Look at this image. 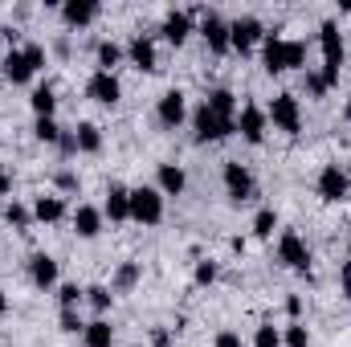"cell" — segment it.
Masks as SVG:
<instances>
[{
  "instance_id": "obj_11",
  "label": "cell",
  "mask_w": 351,
  "mask_h": 347,
  "mask_svg": "<svg viewBox=\"0 0 351 347\" xmlns=\"http://www.w3.org/2000/svg\"><path fill=\"white\" fill-rule=\"evenodd\" d=\"M265 131H269V119H265V106L258 102H245L241 110H237V135L245 139V143H265Z\"/></svg>"
},
{
  "instance_id": "obj_24",
  "label": "cell",
  "mask_w": 351,
  "mask_h": 347,
  "mask_svg": "<svg viewBox=\"0 0 351 347\" xmlns=\"http://www.w3.org/2000/svg\"><path fill=\"white\" fill-rule=\"evenodd\" d=\"M139 278H143V265L139 261H119V270L110 274V290L114 294H127V290L139 286Z\"/></svg>"
},
{
  "instance_id": "obj_6",
  "label": "cell",
  "mask_w": 351,
  "mask_h": 347,
  "mask_svg": "<svg viewBox=\"0 0 351 347\" xmlns=\"http://www.w3.org/2000/svg\"><path fill=\"white\" fill-rule=\"evenodd\" d=\"M278 261L286 265V270H294V274H306L311 278V246L294 233V229H282V237H278Z\"/></svg>"
},
{
  "instance_id": "obj_50",
  "label": "cell",
  "mask_w": 351,
  "mask_h": 347,
  "mask_svg": "<svg viewBox=\"0 0 351 347\" xmlns=\"http://www.w3.org/2000/svg\"><path fill=\"white\" fill-rule=\"evenodd\" d=\"M348 261H351V237H348Z\"/></svg>"
},
{
  "instance_id": "obj_28",
  "label": "cell",
  "mask_w": 351,
  "mask_h": 347,
  "mask_svg": "<svg viewBox=\"0 0 351 347\" xmlns=\"http://www.w3.org/2000/svg\"><path fill=\"white\" fill-rule=\"evenodd\" d=\"M29 106H33L37 119H53V110H58V94H53V86H37L33 94H29Z\"/></svg>"
},
{
  "instance_id": "obj_3",
  "label": "cell",
  "mask_w": 351,
  "mask_h": 347,
  "mask_svg": "<svg viewBox=\"0 0 351 347\" xmlns=\"http://www.w3.org/2000/svg\"><path fill=\"white\" fill-rule=\"evenodd\" d=\"M131 221L135 225H160L164 221V192L156 184H139L131 188Z\"/></svg>"
},
{
  "instance_id": "obj_49",
  "label": "cell",
  "mask_w": 351,
  "mask_h": 347,
  "mask_svg": "<svg viewBox=\"0 0 351 347\" xmlns=\"http://www.w3.org/2000/svg\"><path fill=\"white\" fill-rule=\"evenodd\" d=\"M343 123H351V98H348V106H343Z\"/></svg>"
},
{
  "instance_id": "obj_8",
  "label": "cell",
  "mask_w": 351,
  "mask_h": 347,
  "mask_svg": "<svg viewBox=\"0 0 351 347\" xmlns=\"http://www.w3.org/2000/svg\"><path fill=\"white\" fill-rule=\"evenodd\" d=\"M315 192H319L327 204H343V200L351 196L348 172H343L339 164H323V172H319V180H315Z\"/></svg>"
},
{
  "instance_id": "obj_40",
  "label": "cell",
  "mask_w": 351,
  "mask_h": 347,
  "mask_svg": "<svg viewBox=\"0 0 351 347\" xmlns=\"http://www.w3.org/2000/svg\"><path fill=\"white\" fill-rule=\"evenodd\" d=\"M21 49H25V58H29V66H33V70L41 74V70H45V49H41V45H21Z\"/></svg>"
},
{
  "instance_id": "obj_12",
  "label": "cell",
  "mask_w": 351,
  "mask_h": 347,
  "mask_svg": "<svg viewBox=\"0 0 351 347\" xmlns=\"http://www.w3.org/2000/svg\"><path fill=\"white\" fill-rule=\"evenodd\" d=\"M156 119H160V127H184L188 123V98H184V90H164L160 98H156Z\"/></svg>"
},
{
  "instance_id": "obj_32",
  "label": "cell",
  "mask_w": 351,
  "mask_h": 347,
  "mask_svg": "<svg viewBox=\"0 0 351 347\" xmlns=\"http://www.w3.org/2000/svg\"><path fill=\"white\" fill-rule=\"evenodd\" d=\"M86 302L90 311H98V319H106V311L114 307V290L110 286H86Z\"/></svg>"
},
{
  "instance_id": "obj_5",
  "label": "cell",
  "mask_w": 351,
  "mask_h": 347,
  "mask_svg": "<svg viewBox=\"0 0 351 347\" xmlns=\"http://www.w3.org/2000/svg\"><path fill=\"white\" fill-rule=\"evenodd\" d=\"M221 180H225V196H229L233 204H250V200L258 196V180H254V172H250L241 160H225Z\"/></svg>"
},
{
  "instance_id": "obj_2",
  "label": "cell",
  "mask_w": 351,
  "mask_h": 347,
  "mask_svg": "<svg viewBox=\"0 0 351 347\" xmlns=\"http://www.w3.org/2000/svg\"><path fill=\"white\" fill-rule=\"evenodd\" d=\"M233 135H237V123H233V119L213 115L204 102L192 110V139H196V143H221V139H233Z\"/></svg>"
},
{
  "instance_id": "obj_29",
  "label": "cell",
  "mask_w": 351,
  "mask_h": 347,
  "mask_svg": "<svg viewBox=\"0 0 351 347\" xmlns=\"http://www.w3.org/2000/svg\"><path fill=\"white\" fill-rule=\"evenodd\" d=\"M4 225H12L16 233H29V225H33V208L21 204V200H8V204H4Z\"/></svg>"
},
{
  "instance_id": "obj_46",
  "label": "cell",
  "mask_w": 351,
  "mask_h": 347,
  "mask_svg": "<svg viewBox=\"0 0 351 347\" xmlns=\"http://www.w3.org/2000/svg\"><path fill=\"white\" fill-rule=\"evenodd\" d=\"M343 294H348V302H351V261L343 265Z\"/></svg>"
},
{
  "instance_id": "obj_18",
  "label": "cell",
  "mask_w": 351,
  "mask_h": 347,
  "mask_svg": "<svg viewBox=\"0 0 351 347\" xmlns=\"http://www.w3.org/2000/svg\"><path fill=\"white\" fill-rule=\"evenodd\" d=\"M66 217H70V208H66V200L58 192H45V196L33 200V221L37 225H62Z\"/></svg>"
},
{
  "instance_id": "obj_16",
  "label": "cell",
  "mask_w": 351,
  "mask_h": 347,
  "mask_svg": "<svg viewBox=\"0 0 351 347\" xmlns=\"http://www.w3.org/2000/svg\"><path fill=\"white\" fill-rule=\"evenodd\" d=\"M70 225H74V233H78L82 241H94V237L106 229V217H102L98 204H78V208L70 213Z\"/></svg>"
},
{
  "instance_id": "obj_30",
  "label": "cell",
  "mask_w": 351,
  "mask_h": 347,
  "mask_svg": "<svg viewBox=\"0 0 351 347\" xmlns=\"http://www.w3.org/2000/svg\"><path fill=\"white\" fill-rule=\"evenodd\" d=\"M62 135H66V127H62L58 119H37V123H33V139H37V143L58 147V143H62Z\"/></svg>"
},
{
  "instance_id": "obj_19",
  "label": "cell",
  "mask_w": 351,
  "mask_h": 347,
  "mask_svg": "<svg viewBox=\"0 0 351 347\" xmlns=\"http://www.w3.org/2000/svg\"><path fill=\"white\" fill-rule=\"evenodd\" d=\"M58 278H62V265L49 258V254H33V258H29V282H33L37 290H53Z\"/></svg>"
},
{
  "instance_id": "obj_25",
  "label": "cell",
  "mask_w": 351,
  "mask_h": 347,
  "mask_svg": "<svg viewBox=\"0 0 351 347\" xmlns=\"http://www.w3.org/2000/svg\"><path fill=\"white\" fill-rule=\"evenodd\" d=\"M123 58H127V49H123L119 41H98V49H94V62H98L102 74H114Z\"/></svg>"
},
{
  "instance_id": "obj_13",
  "label": "cell",
  "mask_w": 351,
  "mask_h": 347,
  "mask_svg": "<svg viewBox=\"0 0 351 347\" xmlns=\"http://www.w3.org/2000/svg\"><path fill=\"white\" fill-rule=\"evenodd\" d=\"M86 98L90 102H98V106H119V98H123V82H119V74H102V70H94L86 78Z\"/></svg>"
},
{
  "instance_id": "obj_48",
  "label": "cell",
  "mask_w": 351,
  "mask_h": 347,
  "mask_svg": "<svg viewBox=\"0 0 351 347\" xmlns=\"http://www.w3.org/2000/svg\"><path fill=\"white\" fill-rule=\"evenodd\" d=\"M8 307H12V302H8V294L0 290V315H8Z\"/></svg>"
},
{
  "instance_id": "obj_34",
  "label": "cell",
  "mask_w": 351,
  "mask_h": 347,
  "mask_svg": "<svg viewBox=\"0 0 351 347\" xmlns=\"http://www.w3.org/2000/svg\"><path fill=\"white\" fill-rule=\"evenodd\" d=\"M274 229H278V213H274V208H258V217H254V237H258V241H269Z\"/></svg>"
},
{
  "instance_id": "obj_44",
  "label": "cell",
  "mask_w": 351,
  "mask_h": 347,
  "mask_svg": "<svg viewBox=\"0 0 351 347\" xmlns=\"http://www.w3.org/2000/svg\"><path fill=\"white\" fill-rule=\"evenodd\" d=\"M58 147H62V156H78V139H74V131H66Z\"/></svg>"
},
{
  "instance_id": "obj_9",
  "label": "cell",
  "mask_w": 351,
  "mask_h": 347,
  "mask_svg": "<svg viewBox=\"0 0 351 347\" xmlns=\"http://www.w3.org/2000/svg\"><path fill=\"white\" fill-rule=\"evenodd\" d=\"M200 37H204V45H208V53L213 58H225L233 45H229V21L221 16V12H200V29H196Z\"/></svg>"
},
{
  "instance_id": "obj_42",
  "label": "cell",
  "mask_w": 351,
  "mask_h": 347,
  "mask_svg": "<svg viewBox=\"0 0 351 347\" xmlns=\"http://www.w3.org/2000/svg\"><path fill=\"white\" fill-rule=\"evenodd\" d=\"M58 188H62V192H78V172L62 168V172H58Z\"/></svg>"
},
{
  "instance_id": "obj_45",
  "label": "cell",
  "mask_w": 351,
  "mask_h": 347,
  "mask_svg": "<svg viewBox=\"0 0 351 347\" xmlns=\"http://www.w3.org/2000/svg\"><path fill=\"white\" fill-rule=\"evenodd\" d=\"M152 344H156V347H168V344H172V331H164V327H160V331L152 335Z\"/></svg>"
},
{
  "instance_id": "obj_47",
  "label": "cell",
  "mask_w": 351,
  "mask_h": 347,
  "mask_svg": "<svg viewBox=\"0 0 351 347\" xmlns=\"http://www.w3.org/2000/svg\"><path fill=\"white\" fill-rule=\"evenodd\" d=\"M8 188H12V180H8V176L0 172V196H8Z\"/></svg>"
},
{
  "instance_id": "obj_27",
  "label": "cell",
  "mask_w": 351,
  "mask_h": 347,
  "mask_svg": "<svg viewBox=\"0 0 351 347\" xmlns=\"http://www.w3.org/2000/svg\"><path fill=\"white\" fill-rule=\"evenodd\" d=\"M82 344L86 347H114V327L106 319H90L86 331H82Z\"/></svg>"
},
{
  "instance_id": "obj_31",
  "label": "cell",
  "mask_w": 351,
  "mask_h": 347,
  "mask_svg": "<svg viewBox=\"0 0 351 347\" xmlns=\"http://www.w3.org/2000/svg\"><path fill=\"white\" fill-rule=\"evenodd\" d=\"M58 302H62V311H82L86 290L78 282H58Z\"/></svg>"
},
{
  "instance_id": "obj_22",
  "label": "cell",
  "mask_w": 351,
  "mask_h": 347,
  "mask_svg": "<svg viewBox=\"0 0 351 347\" xmlns=\"http://www.w3.org/2000/svg\"><path fill=\"white\" fill-rule=\"evenodd\" d=\"M156 188L164 192V200H168V196H184V188H188V172H184L180 164H160V172H156Z\"/></svg>"
},
{
  "instance_id": "obj_15",
  "label": "cell",
  "mask_w": 351,
  "mask_h": 347,
  "mask_svg": "<svg viewBox=\"0 0 351 347\" xmlns=\"http://www.w3.org/2000/svg\"><path fill=\"white\" fill-rule=\"evenodd\" d=\"M262 70L269 74V78H278V74H286V37L274 29H265L262 37Z\"/></svg>"
},
{
  "instance_id": "obj_4",
  "label": "cell",
  "mask_w": 351,
  "mask_h": 347,
  "mask_svg": "<svg viewBox=\"0 0 351 347\" xmlns=\"http://www.w3.org/2000/svg\"><path fill=\"white\" fill-rule=\"evenodd\" d=\"M265 119H269V127H278L282 135H298V131H302L298 94H274V102L265 106Z\"/></svg>"
},
{
  "instance_id": "obj_37",
  "label": "cell",
  "mask_w": 351,
  "mask_h": 347,
  "mask_svg": "<svg viewBox=\"0 0 351 347\" xmlns=\"http://www.w3.org/2000/svg\"><path fill=\"white\" fill-rule=\"evenodd\" d=\"M302 90H306L311 98H323V94L331 90V82L323 78V70H302Z\"/></svg>"
},
{
  "instance_id": "obj_23",
  "label": "cell",
  "mask_w": 351,
  "mask_h": 347,
  "mask_svg": "<svg viewBox=\"0 0 351 347\" xmlns=\"http://www.w3.org/2000/svg\"><path fill=\"white\" fill-rule=\"evenodd\" d=\"M204 106L213 110V115H221V119H233L237 123V110H241V102H237V94L229 86H217L208 90V98H204Z\"/></svg>"
},
{
  "instance_id": "obj_17",
  "label": "cell",
  "mask_w": 351,
  "mask_h": 347,
  "mask_svg": "<svg viewBox=\"0 0 351 347\" xmlns=\"http://www.w3.org/2000/svg\"><path fill=\"white\" fill-rule=\"evenodd\" d=\"M102 217H106L110 225H123V221H131V188H127V184H110V188H106Z\"/></svg>"
},
{
  "instance_id": "obj_43",
  "label": "cell",
  "mask_w": 351,
  "mask_h": 347,
  "mask_svg": "<svg viewBox=\"0 0 351 347\" xmlns=\"http://www.w3.org/2000/svg\"><path fill=\"white\" fill-rule=\"evenodd\" d=\"M286 315H290V323H298V319H302V298H298V294H290V298H286Z\"/></svg>"
},
{
  "instance_id": "obj_36",
  "label": "cell",
  "mask_w": 351,
  "mask_h": 347,
  "mask_svg": "<svg viewBox=\"0 0 351 347\" xmlns=\"http://www.w3.org/2000/svg\"><path fill=\"white\" fill-rule=\"evenodd\" d=\"M290 70H306V41L286 37V74Z\"/></svg>"
},
{
  "instance_id": "obj_51",
  "label": "cell",
  "mask_w": 351,
  "mask_h": 347,
  "mask_svg": "<svg viewBox=\"0 0 351 347\" xmlns=\"http://www.w3.org/2000/svg\"><path fill=\"white\" fill-rule=\"evenodd\" d=\"M0 172H4V168H0Z\"/></svg>"
},
{
  "instance_id": "obj_38",
  "label": "cell",
  "mask_w": 351,
  "mask_h": 347,
  "mask_svg": "<svg viewBox=\"0 0 351 347\" xmlns=\"http://www.w3.org/2000/svg\"><path fill=\"white\" fill-rule=\"evenodd\" d=\"M58 327L66 335H82L86 331V319H82V311H58Z\"/></svg>"
},
{
  "instance_id": "obj_10",
  "label": "cell",
  "mask_w": 351,
  "mask_h": 347,
  "mask_svg": "<svg viewBox=\"0 0 351 347\" xmlns=\"http://www.w3.org/2000/svg\"><path fill=\"white\" fill-rule=\"evenodd\" d=\"M192 33H196V12H188V8H168V12H164L160 37H164L168 45H176V49H180Z\"/></svg>"
},
{
  "instance_id": "obj_26",
  "label": "cell",
  "mask_w": 351,
  "mask_h": 347,
  "mask_svg": "<svg viewBox=\"0 0 351 347\" xmlns=\"http://www.w3.org/2000/svg\"><path fill=\"white\" fill-rule=\"evenodd\" d=\"M74 139H78V152L82 156H98L102 152V127L98 123H78L74 127Z\"/></svg>"
},
{
  "instance_id": "obj_7",
  "label": "cell",
  "mask_w": 351,
  "mask_h": 347,
  "mask_svg": "<svg viewBox=\"0 0 351 347\" xmlns=\"http://www.w3.org/2000/svg\"><path fill=\"white\" fill-rule=\"evenodd\" d=\"M265 37V25L258 21V16H237V21H229V45L245 58V53H254V45H262Z\"/></svg>"
},
{
  "instance_id": "obj_20",
  "label": "cell",
  "mask_w": 351,
  "mask_h": 347,
  "mask_svg": "<svg viewBox=\"0 0 351 347\" xmlns=\"http://www.w3.org/2000/svg\"><path fill=\"white\" fill-rule=\"evenodd\" d=\"M62 25L66 29H86L90 21L98 16V0H62Z\"/></svg>"
},
{
  "instance_id": "obj_1",
  "label": "cell",
  "mask_w": 351,
  "mask_h": 347,
  "mask_svg": "<svg viewBox=\"0 0 351 347\" xmlns=\"http://www.w3.org/2000/svg\"><path fill=\"white\" fill-rule=\"evenodd\" d=\"M319 49H323V78L331 86H339V70H343V58H348V45H343V33L335 21H323L319 25Z\"/></svg>"
},
{
  "instance_id": "obj_41",
  "label": "cell",
  "mask_w": 351,
  "mask_h": 347,
  "mask_svg": "<svg viewBox=\"0 0 351 347\" xmlns=\"http://www.w3.org/2000/svg\"><path fill=\"white\" fill-rule=\"evenodd\" d=\"M213 347H245V344H241V335H237V331H229V327H225V331H217Z\"/></svg>"
},
{
  "instance_id": "obj_21",
  "label": "cell",
  "mask_w": 351,
  "mask_h": 347,
  "mask_svg": "<svg viewBox=\"0 0 351 347\" xmlns=\"http://www.w3.org/2000/svg\"><path fill=\"white\" fill-rule=\"evenodd\" d=\"M0 66H4V78H8L12 86H29V82H33V74H37V70L29 66V58H25V49H8Z\"/></svg>"
},
{
  "instance_id": "obj_35",
  "label": "cell",
  "mask_w": 351,
  "mask_h": 347,
  "mask_svg": "<svg viewBox=\"0 0 351 347\" xmlns=\"http://www.w3.org/2000/svg\"><path fill=\"white\" fill-rule=\"evenodd\" d=\"M217 278H221V265H217L213 258H200V261H196V270H192V286H213Z\"/></svg>"
},
{
  "instance_id": "obj_14",
  "label": "cell",
  "mask_w": 351,
  "mask_h": 347,
  "mask_svg": "<svg viewBox=\"0 0 351 347\" xmlns=\"http://www.w3.org/2000/svg\"><path fill=\"white\" fill-rule=\"evenodd\" d=\"M127 62H131L135 70H143V74H156V70H160L156 37H147V33H135V37L127 41Z\"/></svg>"
},
{
  "instance_id": "obj_33",
  "label": "cell",
  "mask_w": 351,
  "mask_h": 347,
  "mask_svg": "<svg viewBox=\"0 0 351 347\" xmlns=\"http://www.w3.org/2000/svg\"><path fill=\"white\" fill-rule=\"evenodd\" d=\"M282 347H311V331H306V323H302V319L282 327Z\"/></svg>"
},
{
  "instance_id": "obj_39",
  "label": "cell",
  "mask_w": 351,
  "mask_h": 347,
  "mask_svg": "<svg viewBox=\"0 0 351 347\" xmlns=\"http://www.w3.org/2000/svg\"><path fill=\"white\" fill-rule=\"evenodd\" d=\"M254 347H282V327H274V323H258V331H254Z\"/></svg>"
}]
</instances>
